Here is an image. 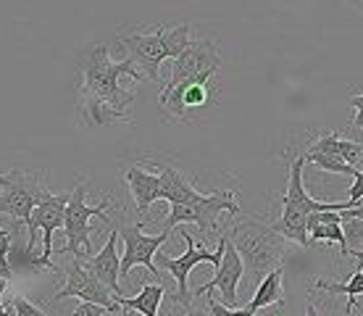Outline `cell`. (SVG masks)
<instances>
[{
  "instance_id": "35",
  "label": "cell",
  "mask_w": 363,
  "mask_h": 316,
  "mask_svg": "<svg viewBox=\"0 0 363 316\" xmlns=\"http://www.w3.org/2000/svg\"><path fill=\"white\" fill-rule=\"evenodd\" d=\"M345 3H350V6H355V9H363V0H345Z\"/></svg>"
},
{
  "instance_id": "19",
  "label": "cell",
  "mask_w": 363,
  "mask_h": 316,
  "mask_svg": "<svg viewBox=\"0 0 363 316\" xmlns=\"http://www.w3.org/2000/svg\"><path fill=\"white\" fill-rule=\"evenodd\" d=\"M308 151L311 153L337 156V158H342V161L350 163V166H358L361 158H363V143L345 140V137H340L337 132H327V135H321L318 140H313Z\"/></svg>"
},
{
  "instance_id": "33",
  "label": "cell",
  "mask_w": 363,
  "mask_h": 316,
  "mask_svg": "<svg viewBox=\"0 0 363 316\" xmlns=\"http://www.w3.org/2000/svg\"><path fill=\"white\" fill-rule=\"evenodd\" d=\"M340 214H342V222H345V219H361L363 222V203H358L355 208H345V211H340Z\"/></svg>"
},
{
  "instance_id": "26",
  "label": "cell",
  "mask_w": 363,
  "mask_h": 316,
  "mask_svg": "<svg viewBox=\"0 0 363 316\" xmlns=\"http://www.w3.org/2000/svg\"><path fill=\"white\" fill-rule=\"evenodd\" d=\"M208 314L211 316H255L250 308H237V306H224V303H218L208 295Z\"/></svg>"
},
{
  "instance_id": "27",
  "label": "cell",
  "mask_w": 363,
  "mask_h": 316,
  "mask_svg": "<svg viewBox=\"0 0 363 316\" xmlns=\"http://www.w3.org/2000/svg\"><path fill=\"white\" fill-rule=\"evenodd\" d=\"M11 308H13V314H16V316H48L43 308L35 306V303H32V300H27L24 295H13V300H11Z\"/></svg>"
},
{
  "instance_id": "20",
  "label": "cell",
  "mask_w": 363,
  "mask_h": 316,
  "mask_svg": "<svg viewBox=\"0 0 363 316\" xmlns=\"http://www.w3.org/2000/svg\"><path fill=\"white\" fill-rule=\"evenodd\" d=\"M281 295H284V269H281V266H277V269H272L264 277V280L258 282V288H255V295L250 298L247 308H250L253 314H258L261 308H269V306H277V303H284V300H281Z\"/></svg>"
},
{
  "instance_id": "11",
  "label": "cell",
  "mask_w": 363,
  "mask_h": 316,
  "mask_svg": "<svg viewBox=\"0 0 363 316\" xmlns=\"http://www.w3.org/2000/svg\"><path fill=\"white\" fill-rule=\"evenodd\" d=\"M121 48L127 50V58H132V63L143 72L145 80H153L155 85H161V63L166 61L161 24L150 32H145V29L127 32L121 37Z\"/></svg>"
},
{
  "instance_id": "1",
  "label": "cell",
  "mask_w": 363,
  "mask_h": 316,
  "mask_svg": "<svg viewBox=\"0 0 363 316\" xmlns=\"http://www.w3.org/2000/svg\"><path fill=\"white\" fill-rule=\"evenodd\" d=\"M82 66V90L92 92L103 100H111L113 106H118L121 111H132L135 103V85L124 87L121 80L127 77L132 82L145 80L143 72L137 69L132 58H121V61H111L108 48L95 45L90 53L84 55Z\"/></svg>"
},
{
  "instance_id": "7",
  "label": "cell",
  "mask_w": 363,
  "mask_h": 316,
  "mask_svg": "<svg viewBox=\"0 0 363 316\" xmlns=\"http://www.w3.org/2000/svg\"><path fill=\"white\" fill-rule=\"evenodd\" d=\"M182 237H184V243H187V251H184V256H179V258L158 256V263H161V266L172 274V280L177 282V295H172V300H174V303H179V306H184V308H190L192 293L187 290L190 271L203 261H208V263H213V266H218V263H221L224 245H227V235H218L216 251H211V248H206V245H198V243H195V237H192L187 229H182Z\"/></svg>"
},
{
  "instance_id": "32",
  "label": "cell",
  "mask_w": 363,
  "mask_h": 316,
  "mask_svg": "<svg viewBox=\"0 0 363 316\" xmlns=\"http://www.w3.org/2000/svg\"><path fill=\"white\" fill-rule=\"evenodd\" d=\"M11 277H13V269H11L9 258L0 256V282H11Z\"/></svg>"
},
{
  "instance_id": "29",
  "label": "cell",
  "mask_w": 363,
  "mask_h": 316,
  "mask_svg": "<svg viewBox=\"0 0 363 316\" xmlns=\"http://www.w3.org/2000/svg\"><path fill=\"white\" fill-rule=\"evenodd\" d=\"M108 308L98 306V303H87V300H79V306L74 308L72 316H106Z\"/></svg>"
},
{
  "instance_id": "15",
  "label": "cell",
  "mask_w": 363,
  "mask_h": 316,
  "mask_svg": "<svg viewBox=\"0 0 363 316\" xmlns=\"http://www.w3.org/2000/svg\"><path fill=\"white\" fill-rule=\"evenodd\" d=\"M77 119L82 126L90 129H100V126L111 124H132V111H121L118 106H113L111 100H103L92 92L79 87V98H77Z\"/></svg>"
},
{
  "instance_id": "18",
  "label": "cell",
  "mask_w": 363,
  "mask_h": 316,
  "mask_svg": "<svg viewBox=\"0 0 363 316\" xmlns=\"http://www.w3.org/2000/svg\"><path fill=\"white\" fill-rule=\"evenodd\" d=\"M155 169H158V177H161V200H169V203H192V200L203 198V192L179 169H174V166H155Z\"/></svg>"
},
{
  "instance_id": "13",
  "label": "cell",
  "mask_w": 363,
  "mask_h": 316,
  "mask_svg": "<svg viewBox=\"0 0 363 316\" xmlns=\"http://www.w3.org/2000/svg\"><path fill=\"white\" fill-rule=\"evenodd\" d=\"M242 277H245L242 256L237 253V248L229 243V237H227V245H224V253H221V263L216 266V277H213L211 282H206V285H200L192 295H206V293H211V290H218L227 306H237V303H240L237 285H240Z\"/></svg>"
},
{
  "instance_id": "30",
  "label": "cell",
  "mask_w": 363,
  "mask_h": 316,
  "mask_svg": "<svg viewBox=\"0 0 363 316\" xmlns=\"http://www.w3.org/2000/svg\"><path fill=\"white\" fill-rule=\"evenodd\" d=\"M350 106L358 111V114H355V119H353V129H363V95H355V98H350Z\"/></svg>"
},
{
  "instance_id": "28",
  "label": "cell",
  "mask_w": 363,
  "mask_h": 316,
  "mask_svg": "<svg viewBox=\"0 0 363 316\" xmlns=\"http://www.w3.org/2000/svg\"><path fill=\"white\" fill-rule=\"evenodd\" d=\"M358 203H363V169H355L353 187H350V198L342 203V211H345V208H355Z\"/></svg>"
},
{
  "instance_id": "10",
  "label": "cell",
  "mask_w": 363,
  "mask_h": 316,
  "mask_svg": "<svg viewBox=\"0 0 363 316\" xmlns=\"http://www.w3.org/2000/svg\"><path fill=\"white\" fill-rule=\"evenodd\" d=\"M172 232H158V235H145L143 232V222H137L132 227H124L118 237L124 240V253H121V277H127L135 266H145L153 277H161L158 274V266H155V256L161 251V245L169 240Z\"/></svg>"
},
{
  "instance_id": "22",
  "label": "cell",
  "mask_w": 363,
  "mask_h": 316,
  "mask_svg": "<svg viewBox=\"0 0 363 316\" xmlns=\"http://www.w3.org/2000/svg\"><path fill=\"white\" fill-rule=\"evenodd\" d=\"M318 290H327V293H335V295H347V306H345V316L353 314L355 303L363 295V261H358V269L353 271V277L347 282H327L318 280L316 282Z\"/></svg>"
},
{
  "instance_id": "16",
  "label": "cell",
  "mask_w": 363,
  "mask_h": 316,
  "mask_svg": "<svg viewBox=\"0 0 363 316\" xmlns=\"http://www.w3.org/2000/svg\"><path fill=\"white\" fill-rule=\"evenodd\" d=\"M116 243H118V232L111 229V235H108V240H106V245H103V251H98L95 256H90V258H84V263L90 266L92 274H95L116 298H124V290L118 285V280H121V253H118Z\"/></svg>"
},
{
  "instance_id": "5",
  "label": "cell",
  "mask_w": 363,
  "mask_h": 316,
  "mask_svg": "<svg viewBox=\"0 0 363 316\" xmlns=\"http://www.w3.org/2000/svg\"><path fill=\"white\" fill-rule=\"evenodd\" d=\"M108 208H111V198H103L98 206H87V180L77 182V187L72 190V195L66 200V217H64L66 245L61 248V253H72L74 258H87V253H92L90 219L100 217L103 222H108Z\"/></svg>"
},
{
  "instance_id": "25",
  "label": "cell",
  "mask_w": 363,
  "mask_h": 316,
  "mask_svg": "<svg viewBox=\"0 0 363 316\" xmlns=\"http://www.w3.org/2000/svg\"><path fill=\"white\" fill-rule=\"evenodd\" d=\"M306 163H313L318 172H329V174H347V177H353L355 169L358 166H350L345 163L342 158H337V156H329V153H311L306 151Z\"/></svg>"
},
{
  "instance_id": "34",
  "label": "cell",
  "mask_w": 363,
  "mask_h": 316,
  "mask_svg": "<svg viewBox=\"0 0 363 316\" xmlns=\"http://www.w3.org/2000/svg\"><path fill=\"white\" fill-rule=\"evenodd\" d=\"M306 316H318L316 306H313V300H308V306H306Z\"/></svg>"
},
{
  "instance_id": "31",
  "label": "cell",
  "mask_w": 363,
  "mask_h": 316,
  "mask_svg": "<svg viewBox=\"0 0 363 316\" xmlns=\"http://www.w3.org/2000/svg\"><path fill=\"white\" fill-rule=\"evenodd\" d=\"M11 243H13V240H11V232H9V229H3V227H0V256H3V258H9Z\"/></svg>"
},
{
  "instance_id": "21",
  "label": "cell",
  "mask_w": 363,
  "mask_h": 316,
  "mask_svg": "<svg viewBox=\"0 0 363 316\" xmlns=\"http://www.w3.org/2000/svg\"><path fill=\"white\" fill-rule=\"evenodd\" d=\"M164 295H166L164 285L147 282V285H143V290H140L137 295H132V298H118V306H121V311H137V314H143V316H158V306H161Z\"/></svg>"
},
{
  "instance_id": "9",
  "label": "cell",
  "mask_w": 363,
  "mask_h": 316,
  "mask_svg": "<svg viewBox=\"0 0 363 316\" xmlns=\"http://www.w3.org/2000/svg\"><path fill=\"white\" fill-rule=\"evenodd\" d=\"M66 298H79L87 303H98V306L108 308V314H118V298L111 293L103 282L90 271V266L84 263V258H74L72 266L66 269V285L53 295V300H66Z\"/></svg>"
},
{
  "instance_id": "6",
  "label": "cell",
  "mask_w": 363,
  "mask_h": 316,
  "mask_svg": "<svg viewBox=\"0 0 363 316\" xmlns=\"http://www.w3.org/2000/svg\"><path fill=\"white\" fill-rule=\"evenodd\" d=\"M66 200H69V195H53V192L45 187V192H43L40 203L35 206L32 219H29V224H27V251L24 253H27L29 258H32L35 245H37V229H43V256L35 258V263L43 266V269L58 271V266L50 261V256H53V232H58V229L64 227Z\"/></svg>"
},
{
  "instance_id": "24",
  "label": "cell",
  "mask_w": 363,
  "mask_h": 316,
  "mask_svg": "<svg viewBox=\"0 0 363 316\" xmlns=\"http://www.w3.org/2000/svg\"><path fill=\"white\" fill-rule=\"evenodd\" d=\"M161 40H164V50L166 58H177V55L190 45V24H177V27H166L161 24Z\"/></svg>"
},
{
  "instance_id": "3",
  "label": "cell",
  "mask_w": 363,
  "mask_h": 316,
  "mask_svg": "<svg viewBox=\"0 0 363 316\" xmlns=\"http://www.w3.org/2000/svg\"><path fill=\"white\" fill-rule=\"evenodd\" d=\"M218 72H203L198 77L179 82L174 87H161L158 103L169 119H195L198 114L208 111L211 106L218 103L221 87L216 80Z\"/></svg>"
},
{
  "instance_id": "14",
  "label": "cell",
  "mask_w": 363,
  "mask_h": 316,
  "mask_svg": "<svg viewBox=\"0 0 363 316\" xmlns=\"http://www.w3.org/2000/svg\"><path fill=\"white\" fill-rule=\"evenodd\" d=\"M303 166H306V153L292 158L290 180L287 190L281 195V214H313V211H342V203H321L311 198L308 190L303 187Z\"/></svg>"
},
{
  "instance_id": "8",
  "label": "cell",
  "mask_w": 363,
  "mask_h": 316,
  "mask_svg": "<svg viewBox=\"0 0 363 316\" xmlns=\"http://www.w3.org/2000/svg\"><path fill=\"white\" fill-rule=\"evenodd\" d=\"M45 182L40 185V177L24 172V169H11L9 185L0 192V214L11 217L13 222H24L29 224L32 211L40 203L43 192H45Z\"/></svg>"
},
{
  "instance_id": "17",
  "label": "cell",
  "mask_w": 363,
  "mask_h": 316,
  "mask_svg": "<svg viewBox=\"0 0 363 316\" xmlns=\"http://www.w3.org/2000/svg\"><path fill=\"white\" fill-rule=\"evenodd\" d=\"M124 182L129 187V195L135 198V208L140 217H145L147 208L155 200H161V177L158 172H147L143 166H129L124 169Z\"/></svg>"
},
{
  "instance_id": "37",
  "label": "cell",
  "mask_w": 363,
  "mask_h": 316,
  "mask_svg": "<svg viewBox=\"0 0 363 316\" xmlns=\"http://www.w3.org/2000/svg\"><path fill=\"white\" fill-rule=\"evenodd\" d=\"M353 258H355V261H363V251H361V253H355V251H353Z\"/></svg>"
},
{
  "instance_id": "38",
  "label": "cell",
  "mask_w": 363,
  "mask_h": 316,
  "mask_svg": "<svg viewBox=\"0 0 363 316\" xmlns=\"http://www.w3.org/2000/svg\"><path fill=\"white\" fill-rule=\"evenodd\" d=\"M187 316H200V314H198V311H190V314H187Z\"/></svg>"
},
{
  "instance_id": "23",
  "label": "cell",
  "mask_w": 363,
  "mask_h": 316,
  "mask_svg": "<svg viewBox=\"0 0 363 316\" xmlns=\"http://www.w3.org/2000/svg\"><path fill=\"white\" fill-rule=\"evenodd\" d=\"M308 240H313V243H337L342 248V256H353L342 224H332V222L329 224H313L308 229Z\"/></svg>"
},
{
  "instance_id": "36",
  "label": "cell",
  "mask_w": 363,
  "mask_h": 316,
  "mask_svg": "<svg viewBox=\"0 0 363 316\" xmlns=\"http://www.w3.org/2000/svg\"><path fill=\"white\" fill-rule=\"evenodd\" d=\"M9 185V174H0V187H6Z\"/></svg>"
},
{
  "instance_id": "4",
  "label": "cell",
  "mask_w": 363,
  "mask_h": 316,
  "mask_svg": "<svg viewBox=\"0 0 363 316\" xmlns=\"http://www.w3.org/2000/svg\"><path fill=\"white\" fill-rule=\"evenodd\" d=\"M221 214H229V217L240 214V203L235 200V190L221 187L213 190L211 195H203L200 200H192V203H172L169 217L164 222V229L172 232L174 227L179 224H198V229L206 237H216L218 217Z\"/></svg>"
},
{
  "instance_id": "12",
  "label": "cell",
  "mask_w": 363,
  "mask_h": 316,
  "mask_svg": "<svg viewBox=\"0 0 363 316\" xmlns=\"http://www.w3.org/2000/svg\"><path fill=\"white\" fill-rule=\"evenodd\" d=\"M221 66V53H218V43L216 40H195L184 48L172 63V77L164 87H174L179 82L190 80V77H198L203 72H218Z\"/></svg>"
},
{
  "instance_id": "2",
  "label": "cell",
  "mask_w": 363,
  "mask_h": 316,
  "mask_svg": "<svg viewBox=\"0 0 363 316\" xmlns=\"http://www.w3.org/2000/svg\"><path fill=\"white\" fill-rule=\"evenodd\" d=\"M229 243L235 245L237 253L242 256L245 274L250 280H264L266 274L284 261V237L266 222L258 219H242L227 232Z\"/></svg>"
}]
</instances>
